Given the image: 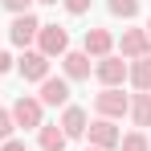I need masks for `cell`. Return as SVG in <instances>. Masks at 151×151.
<instances>
[{
  "mask_svg": "<svg viewBox=\"0 0 151 151\" xmlns=\"http://www.w3.org/2000/svg\"><path fill=\"white\" fill-rule=\"evenodd\" d=\"M127 106H131V94H123L119 86H102V94H94V110H98V119H123Z\"/></svg>",
  "mask_w": 151,
  "mask_h": 151,
  "instance_id": "6da1fadb",
  "label": "cell"
},
{
  "mask_svg": "<svg viewBox=\"0 0 151 151\" xmlns=\"http://www.w3.org/2000/svg\"><path fill=\"white\" fill-rule=\"evenodd\" d=\"M37 53H45V57H65V53H70V33L61 25H41V33H37Z\"/></svg>",
  "mask_w": 151,
  "mask_h": 151,
  "instance_id": "7a4b0ae2",
  "label": "cell"
},
{
  "mask_svg": "<svg viewBox=\"0 0 151 151\" xmlns=\"http://www.w3.org/2000/svg\"><path fill=\"white\" fill-rule=\"evenodd\" d=\"M86 139H90V147H98V151H114L119 139H123V131L110 123V119H94V123L86 127Z\"/></svg>",
  "mask_w": 151,
  "mask_h": 151,
  "instance_id": "3957f363",
  "label": "cell"
},
{
  "mask_svg": "<svg viewBox=\"0 0 151 151\" xmlns=\"http://www.w3.org/2000/svg\"><path fill=\"white\" fill-rule=\"evenodd\" d=\"M37 33H41V21H37L33 12L12 17V25H8V37H12V45H17V49H29V45L37 41Z\"/></svg>",
  "mask_w": 151,
  "mask_h": 151,
  "instance_id": "277c9868",
  "label": "cell"
},
{
  "mask_svg": "<svg viewBox=\"0 0 151 151\" xmlns=\"http://www.w3.org/2000/svg\"><path fill=\"white\" fill-rule=\"evenodd\" d=\"M41 110H45V106L33 98V94H21V98L12 102V123L25 127V131H37V127H41Z\"/></svg>",
  "mask_w": 151,
  "mask_h": 151,
  "instance_id": "5b68a950",
  "label": "cell"
},
{
  "mask_svg": "<svg viewBox=\"0 0 151 151\" xmlns=\"http://www.w3.org/2000/svg\"><path fill=\"white\" fill-rule=\"evenodd\" d=\"M17 74L25 78V82H37V86H41V82L49 78V57L37 53V49H25V57L17 61Z\"/></svg>",
  "mask_w": 151,
  "mask_h": 151,
  "instance_id": "8992f818",
  "label": "cell"
},
{
  "mask_svg": "<svg viewBox=\"0 0 151 151\" xmlns=\"http://www.w3.org/2000/svg\"><path fill=\"white\" fill-rule=\"evenodd\" d=\"M119 49H123V57H131V61L151 57V37H147V29H123Z\"/></svg>",
  "mask_w": 151,
  "mask_h": 151,
  "instance_id": "52a82bcc",
  "label": "cell"
},
{
  "mask_svg": "<svg viewBox=\"0 0 151 151\" xmlns=\"http://www.w3.org/2000/svg\"><path fill=\"white\" fill-rule=\"evenodd\" d=\"M94 74H98L102 86H123V82H127V61H123V57H114V53H106V57H98Z\"/></svg>",
  "mask_w": 151,
  "mask_h": 151,
  "instance_id": "ba28073f",
  "label": "cell"
},
{
  "mask_svg": "<svg viewBox=\"0 0 151 151\" xmlns=\"http://www.w3.org/2000/svg\"><path fill=\"white\" fill-rule=\"evenodd\" d=\"M37 102H41V106H70V82H65V78H45Z\"/></svg>",
  "mask_w": 151,
  "mask_h": 151,
  "instance_id": "9c48e42d",
  "label": "cell"
},
{
  "mask_svg": "<svg viewBox=\"0 0 151 151\" xmlns=\"http://www.w3.org/2000/svg\"><path fill=\"white\" fill-rule=\"evenodd\" d=\"M61 70H65V82H86L94 65H90V57H86L82 49H70L65 57H61Z\"/></svg>",
  "mask_w": 151,
  "mask_h": 151,
  "instance_id": "30bf717a",
  "label": "cell"
},
{
  "mask_svg": "<svg viewBox=\"0 0 151 151\" xmlns=\"http://www.w3.org/2000/svg\"><path fill=\"white\" fill-rule=\"evenodd\" d=\"M110 49H114V37L106 29H86V41H82V53L86 57H106Z\"/></svg>",
  "mask_w": 151,
  "mask_h": 151,
  "instance_id": "8fae6325",
  "label": "cell"
},
{
  "mask_svg": "<svg viewBox=\"0 0 151 151\" xmlns=\"http://www.w3.org/2000/svg\"><path fill=\"white\" fill-rule=\"evenodd\" d=\"M61 131H65V139H82L86 135V127H90V119H86V110L82 106H65V114H61Z\"/></svg>",
  "mask_w": 151,
  "mask_h": 151,
  "instance_id": "7c38bea8",
  "label": "cell"
},
{
  "mask_svg": "<svg viewBox=\"0 0 151 151\" xmlns=\"http://www.w3.org/2000/svg\"><path fill=\"white\" fill-rule=\"evenodd\" d=\"M127 82L139 90V94H151V57H139L127 65Z\"/></svg>",
  "mask_w": 151,
  "mask_h": 151,
  "instance_id": "4fadbf2b",
  "label": "cell"
},
{
  "mask_svg": "<svg viewBox=\"0 0 151 151\" xmlns=\"http://www.w3.org/2000/svg\"><path fill=\"white\" fill-rule=\"evenodd\" d=\"M127 114H131V123L139 127V131L151 127V94H139V90H135V94H131V106H127Z\"/></svg>",
  "mask_w": 151,
  "mask_h": 151,
  "instance_id": "5bb4252c",
  "label": "cell"
},
{
  "mask_svg": "<svg viewBox=\"0 0 151 151\" xmlns=\"http://www.w3.org/2000/svg\"><path fill=\"white\" fill-rule=\"evenodd\" d=\"M65 143H70V139H65V131H61V127H37V147L41 151H65Z\"/></svg>",
  "mask_w": 151,
  "mask_h": 151,
  "instance_id": "9a60e30c",
  "label": "cell"
},
{
  "mask_svg": "<svg viewBox=\"0 0 151 151\" xmlns=\"http://www.w3.org/2000/svg\"><path fill=\"white\" fill-rule=\"evenodd\" d=\"M119 151H151L147 131H131V135H123V139H119Z\"/></svg>",
  "mask_w": 151,
  "mask_h": 151,
  "instance_id": "2e32d148",
  "label": "cell"
},
{
  "mask_svg": "<svg viewBox=\"0 0 151 151\" xmlns=\"http://www.w3.org/2000/svg\"><path fill=\"white\" fill-rule=\"evenodd\" d=\"M106 8H110V17H123V21H131V17L139 12V0H106Z\"/></svg>",
  "mask_w": 151,
  "mask_h": 151,
  "instance_id": "e0dca14e",
  "label": "cell"
},
{
  "mask_svg": "<svg viewBox=\"0 0 151 151\" xmlns=\"http://www.w3.org/2000/svg\"><path fill=\"white\" fill-rule=\"evenodd\" d=\"M12 110H0V143H4V139H12Z\"/></svg>",
  "mask_w": 151,
  "mask_h": 151,
  "instance_id": "ac0fdd59",
  "label": "cell"
},
{
  "mask_svg": "<svg viewBox=\"0 0 151 151\" xmlns=\"http://www.w3.org/2000/svg\"><path fill=\"white\" fill-rule=\"evenodd\" d=\"M0 4H4L12 17H21V12H29V8H33V0H0Z\"/></svg>",
  "mask_w": 151,
  "mask_h": 151,
  "instance_id": "d6986e66",
  "label": "cell"
},
{
  "mask_svg": "<svg viewBox=\"0 0 151 151\" xmlns=\"http://www.w3.org/2000/svg\"><path fill=\"white\" fill-rule=\"evenodd\" d=\"M65 4V12L70 17H82V12H90V0H61Z\"/></svg>",
  "mask_w": 151,
  "mask_h": 151,
  "instance_id": "ffe728a7",
  "label": "cell"
},
{
  "mask_svg": "<svg viewBox=\"0 0 151 151\" xmlns=\"http://www.w3.org/2000/svg\"><path fill=\"white\" fill-rule=\"evenodd\" d=\"M12 65H17V57H12V53H4V49H0V74H8Z\"/></svg>",
  "mask_w": 151,
  "mask_h": 151,
  "instance_id": "44dd1931",
  "label": "cell"
},
{
  "mask_svg": "<svg viewBox=\"0 0 151 151\" xmlns=\"http://www.w3.org/2000/svg\"><path fill=\"white\" fill-rule=\"evenodd\" d=\"M0 151H25V143H21V139H4V143H0Z\"/></svg>",
  "mask_w": 151,
  "mask_h": 151,
  "instance_id": "7402d4cb",
  "label": "cell"
},
{
  "mask_svg": "<svg viewBox=\"0 0 151 151\" xmlns=\"http://www.w3.org/2000/svg\"><path fill=\"white\" fill-rule=\"evenodd\" d=\"M41 4H57V0H41Z\"/></svg>",
  "mask_w": 151,
  "mask_h": 151,
  "instance_id": "603a6c76",
  "label": "cell"
},
{
  "mask_svg": "<svg viewBox=\"0 0 151 151\" xmlns=\"http://www.w3.org/2000/svg\"><path fill=\"white\" fill-rule=\"evenodd\" d=\"M147 37H151V21H147Z\"/></svg>",
  "mask_w": 151,
  "mask_h": 151,
  "instance_id": "cb8c5ba5",
  "label": "cell"
},
{
  "mask_svg": "<svg viewBox=\"0 0 151 151\" xmlns=\"http://www.w3.org/2000/svg\"><path fill=\"white\" fill-rule=\"evenodd\" d=\"M86 151H98V147H86Z\"/></svg>",
  "mask_w": 151,
  "mask_h": 151,
  "instance_id": "d4e9b609",
  "label": "cell"
}]
</instances>
